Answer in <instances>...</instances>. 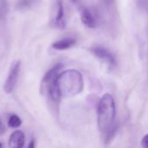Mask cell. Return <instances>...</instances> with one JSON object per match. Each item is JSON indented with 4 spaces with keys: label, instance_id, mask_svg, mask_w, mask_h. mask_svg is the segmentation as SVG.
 Here are the masks:
<instances>
[{
    "label": "cell",
    "instance_id": "cell-14",
    "mask_svg": "<svg viewBox=\"0 0 148 148\" xmlns=\"http://www.w3.org/2000/svg\"><path fill=\"white\" fill-rule=\"evenodd\" d=\"M72 1H73V2H75V3H76V2H77L78 0H72Z\"/></svg>",
    "mask_w": 148,
    "mask_h": 148
},
{
    "label": "cell",
    "instance_id": "cell-1",
    "mask_svg": "<svg viewBox=\"0 0 148 148\" xmlns=\"http://www.w3.org/2000/svg\"><path fill=\"white\" fill-rule=\"evenodd\" d=\"M98 127L106 142H109L117 129L115 123V102L110 94L104 95L97 108Z\"/></svg>",
    "mask_w": 148,
    "mask_h": 148
},
{
    "label": "cell",
    "instance_id": "cell-3",
    "mask_svg": "<svg viewBox=\"0 0 148 148\" xmlns=\"http://www.w3.org/2000/svg\"><path fill=\"white\" fill-rule=\"evenodd\" d=\"M19 70H20V62L16 61L12 63V65L10 69L7 79L5 81L4 86H3V89L6 93L10 94L13 91V89L16 86V83L17 82Z\"/></svg>",
    "mask_w": 148,
    "mask_h": 148
},
{
    "label": "cell",
    "instance_id": "cell-10",
    "mask_svg": "<svg viewBox=\"0 0 148 148\" xmlns=\"http://www.w3.org/2000/svg\"><path fill=\"white\" fill-rule=\"evenodd\" d=\"M35 0H19L17 2V8L18 9H26L30 7L34 3Z\"/></svg>",
    "mask_w": 148,
    "mask_h": 148
},
{
    "label": "cell",
    "instance_id": "cell-15",
    "mask_svg": "<svg viewBox=\"0 0 148 148\" xmlns=\"http://www.w3.org/2000/svg\"><path fill=\"white\" fill-rule=\"evenodd\" d=\"M0 147H2V144L0 143Z\"/></svg>",
    "mask_w": 148,
    "mask_h": 148
},
{
    "label": "cell",
    "instance_id": "cell-8",
    "mask_svg": "<svg viewBox=\"0 0 148 148\" xmlns=\"http://www.w3.org/2000/svg\"><path fill=\"white\" fill-rule=\"evenodd\" d=\"M76 41L74 38H64L62 40H59L52 44V47L56 49L62 50V49H67L71 48L75 44Z\"/></svg>",
    "mask_w": 148,
    "mask_h": 148
},
{
    "label": "cell",
    "instance_id": "cell-9",
    "mask_svg": "<svg viewBox=\"0 0 148 148\" xmlns=\"http://www.w3.org/2000/svg\"><path fill=\"white\" fill-rule=\"evenodd\" d=\"M22 124V121L21 119L16 115V114H13L10 117L9 121H8V126L10 127H13V128H16V127H20Z\"/></svg>",
    "mask_w": 148,
    "mask_h": 148
},
{
    "label": "cell",
    "instance_id": "cell-7",
    "mask_svg": "<svg viewBox=\"0 0 148 148\" xmlns=\"http://www.w3.org/2000/svg\"><path fill=\"white\" fill-rule=\"evenodd\" d=\"M81 20L87 27H88L90 29H94L97 25V23H96V20H95V16H93V14L88 9H83L82 10V12H81Z\"/></svg>",
    "mask_w": 148,
    "mask_h": 148
},
{
    "label": "cell",
    "instance_id": "cell-11",
    "mask_svg": "<svg viewBox=\"0 0 148 148\" xmlns=\"http://www.w3.org/2000/svg\"><path fill=\"white\" fill-rule=\"evenodd\" d=\"M7 1L6 0H0V19L3 18L7 13Z\"/></svg>",
    "mask_w": 148,
    "mask_h": 148
},
{
    "label": "cell",
    "instance_id": "cell-6",
    "mask_svg": "<svg viewBox=\"0 0 148 148\" xmlns=\"http://www.w3.org/2000/svg\"><path fill=\"white\" fill-rule=\"evenodd\" d=\"M24 145V134L22 131H16L11 134L9 140V146L10 147H23Z\"/></svg>",
    "mask_w": 148,
    "mask_h": 148
},
{
    "label": "cell",
    "instance_id": "cell-12",
    "mask_svg": "<svg viewBox=\"0 0 148 148\" xmlns=\"http://www.w3.org/2000/svg\"><path fill=\"white\" fill-rule=\"evenodd\" d=\"M141 146L144 148H148V134H146L141 140Z\"/></svg>",
    "mask_w": 148,
    "mask_h": 148
},
{
    "label": "cell",
    "instance_id": "cell-13",
    "mask_svg": "<svg viewBox=\"0 0 148 148\" xmlns=\"http://www.w3.org/2000/svg\"><path fill=\"white\" fill-rule=\"evenodd\" d=\"M1 129H3V125H2V123L0 122V130ZM0 133H1V131H0Z\"/></svg>",
    "mask_w": 148,
    "mask_h": 148
},
{
    "label": "cell",
    "instance_id": "cell-2",
    "mask_svg": "<svg viewBox=\"0 0 148 148\" xmlns=\"http://www.w3.org/2000/svg\"><path fill=\"white\" fill-rule=\"evenodd\" d=\"M57 85L62 96H74L83 88V80L81 73L77 70H67L59 74Z\"/></svg>",
    "mask_w": 148,
    "mask_h": 148
},
{
    "label": "cell",
    "instance_id": "cell-5",
    "mask_svg": "<svg viewBox=\"0 0 148 148\" xmlns=\"http://www.w3.org/2000/svg\"><path fill=\"white\" fill-rule=\"evenodd\" d=\"M53 24L55 27L58 29H64L65 28V20H64V10L62 2L61 0H57L56 3V15L54 18Z\"/></svg>",
    "mask_w": 148,
    "mask_h": 148
},
{
    "label": "cell",
    "instance_id": "cell-4",
    "mask_svg": "<svg viewBox=\"0 0 148 148\" xmlns=\"http://www.w3.org/2000/svg\"><path fill=\"white\" fill-rule=\"evenodd\" d=\"M91 52L99 59L102 60L108 65L114 67L116 66V59L114 56L107 49L100 46H96L91 49Z\"/></svg>",
    "mask_w": 148,
    "mask_h": 148
}]
</instances>
